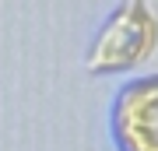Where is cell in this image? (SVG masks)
Instances as JSON below:
<instances>
[{"label": "cell", "mask_w": 158, "mask_h": 151, "mask_svg": "<svg viewBox=\"0 0 158 151\" xmlns=\"http://www.w3.org/2000/svg\"><path fill=\"white\" fill-rule=\"evenodd\" d=\"M155 39H158V21L144 7V0H123V7H119V11L106 21V28L98 32V39L91 46L85 67L91 74L137 67V63L155 49Z\"/></svg>", "instance_id": "obj_1"}, {"label": "cell", "mask_w": 158, "mask_h": 151, "mask_svg": "<svg viewBox=\"0 0 158 151\" xmlns=\"http://www.w3.org/2000/svg\"><path fill=\"white\" fill-rule=\"evenodd\" d=\"M113 134L119 151H158V74L119 91Z\"/></svg>", "instance_id": "obj_2"}]
</instances>
